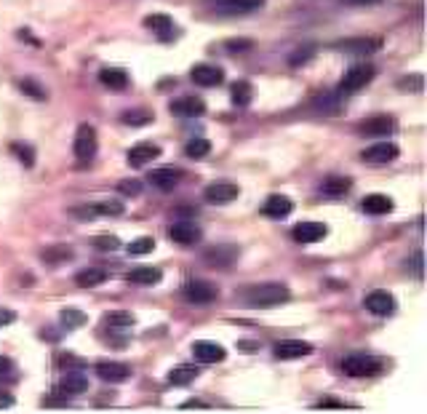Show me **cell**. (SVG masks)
Instances as JSON below:
<instances>
[{"mask_svg": "<svg viewBox=\"0 0 427 414\" xmlns=\"http://www.w3.org/2000/svg\"><path fill=\"white\" fill-rule=\"evenodd\" d=\"M291 300V291L289 286L283 283H260V286H251L243 291V302L254 310H270V307H280Z\"/></svg>", "mask_w": 427, "mask_h": 414, "instance_id": "cell-1", "label": "cell"}, {"mask_svg": "<svg viewBox=\"0 0 427 414\" xmlns=\"http://www.w3.org/2000/svg\"><path fill=\"white\" fill-rule=\"evenodd\" d=\"M374 78H376L374 64H369V62L353 64V67L342 75V80H339V94H358L361 89H366V86L372 83Z\"/></svg>", "mask_w": 427, "mask_h": 414, "instance_id": "cell-2", "label": "cell"}, {"mask_svg": "<svg viewBox=\"0 0 427 414\" xmlns=\"http://www.w3.org/2000/svg\"><path fill=\"white\" fill-rule=\"evenodd\" d=\"M382 361L374 356H366V353H355V356H347L342 361V372L347 377H376L382 375Z\"/></svg>", "mask_w": 427, "mask_h": 414, "instance_id": "cell-3", "label": "cell"}, {"mask_svg": "<svg viewBox=\"0 0 427 414\" xmlns=\"http://www.w3.org/2000/svg\"><path fill=\"white\" fill-rule=\"evenodd\" d=\"M99 147V139H96V129L91 123H80L78 132H75V142H73V152L78 158V163H89Z\"/></svg>", "mask_w": 427, "mask_h": 414, "instance_id": "cell-4", "label": "cell"}, {"mask_svg": "<svg viewBox=\"0 0 427 414\" xmlns=\"http://www.w3.org/2000/svg\"><path fill=\"white\" fill-rule=\"evenodd\" d=\"M182 294H185L187 302L192 305H208L219 297V289L211 281H201V278H190V281L182 286Z\"/></svg>", "mask_w": 427, "mask_h": 414, "instance_id": "cell-5", "label": "cell"}, {"mask_svg": "<svg viewBox=\"0 0 427 414\" xmlns=\"http://www.w3.org/2000/svg\"><path fill=\"white\" fill-rule=\"evenodd\" d=\"M238 195H241V188L233 182H211L203 190L206 204H211V206H227V204L238 201Z\"/></svg>", "mask_w": 427, "mask_h": 414, "instance_id": "cell-6", "label": "cell"}, {"mask_svg": "<svg viewBox=\"0 0 427 414\" xmlns=\"http://www.w3.org/2000/svg\"><path fill=\"white\" fill-rule=\"evenodd\" d=\"M398 155H401V147H398L395 142H376V145H372V147L363 150L361 161H366V163H372V166H388V163H392Z\"/></svg>", "mask_w": 427, "mask_h": 414, "instance_id": "cell-7", "label": "cell"}, {"mask_svg": "<svg viewBox=\"0 0 427 414\" xmlns=\"http://www.w3.org/2000/svg\"><path fill=\"white\" fill-rule=\"evenodd\" d=\"M363 307H366L372 316L385 318V316H392V313H395V300H392L390 291H385V289H374V291H369V294L363 297Z\"/></svg>", "mask_w": 427, "mask_h": 414, "instance_id": "cell-8", "label": "cell"}, {"mask_svg": "<svg viewBox=\"0 0 427 414\" xmlns=\"http://www.w3.org/2000/svg\"><path fill=\"white\" fill-rule=\"evenodd\" d=\"M96 377L102 382H110V385H118V382H126L131 377V366L123 363V361H99L96 363Z\"/></svg>", "mask_w": 427, "mask_h": 414, "instance_id": "cell-9", "label": "cell"}, {"mask_svg": "<svg viewBox=\"0 0 427 414\" xmlns=\"http://www.w3.org/2000/svg\"><path fill=\"white\" fill-rule=\"evenodd\" d=\"M190 78L195 86H203V89H214L224 80V70L219 64H195L190 70Z\"/></svg>", "mask_w": 427, "mask_h": 414, "instance_id": "cell-10", "label": "cell"}, {"mask_svg": "<svg viewBox=\"0 0 427 414\" xmlns=\"http://www.w3.org/2000/svg\"><path fill=\"white\" fill-rule=\"evenodd\" d=\"M358 129H361V134H366V136H390L398 129V123H395L392 115H372V118L361 120Z\"/></svg>", "mask_w": 427, "mask_h": 414, "instance_id": "cell-11", "label": "cell"}, {"mask_svg": "<svg viewBox=\"0 0 427 414\" xmlns=\"http://www.w3.org/2000/svg\"><path fill=\"white\" fill-rule=\"evenodd\" d=\"M238 257H241V249H238V246H230V244L211 246V249H206V254H203L206 264H211V267H230Z\"/></svg>", "mask_w": 427, "mask_h": 414, "instance_id": "cell-12", "label": "cell"}, {"mask_svg": "<svg viewBox=\"0 0 427 414\" xmlns=\"http://www.w3.org/2000/svg\"><path fill=\"white\" fill-rule=\"evenodd\" d=\"M313 353V345L310 342H302V339H283L273 348V356L280 361H294V358H305Z\"/></svg>", "mask_w": 427, "mask_h": 414, "instance_id": "cell-13", "label": "cell"}, {"mask_svg": "<svg viewBox=\"0 0 427 414\" xmlns=\"http://www.w3.org/2000/svg\"><path fill=\"white\" fill-rule=\"evenodd\" d=\"M155 158H161V147L152 145V142H139V145H134L129 150V155H126L129 166H134V169H145V166L152 163Z\"/></svg>", "mask_w": 427, "mask_h": 414, "instance_id": "cell-14", "label": "cell"}, {"mask_svg": "<svg viewBox=\"0 0 427 414\" xmlns=\"http://www.w3.org/2000/svg\"><path fill=\"white\" fill-rule=\"evenodd\" d=\"M291 235L297 244H318L329 235V227L323 222H299V225H294Z\"/></svg>", "mask_w": 427, "mask_h": 414, "instance_id": "cell-15", "label": "cell"}, {"mask_svg": "<svg viewBox=\"0 0 427 414\" xmlns=\"http://www.w3.org/2000/svg\"><path fill=\"white\" fill-rule=\"evenodd\" d=\"M201 235L203 233L195 222H176V225L168 227V238L179 246H195L201 241Z\"/></svg>", "mask_w": 427, "mask_h": 414, "instance_id": "cell-16", "label": "cell"}, {"mask_svg": "<svg viewBox=\"0 0 427 414\" xmlns=\"http://www.w3.org/2000/svg\"><path fill=\"white\" fill-rule=\"evenodd\" d=\"M192 356L198 358L201 363H219L227 358V350H224L219 342H211V339H201L192 345Z\"/></svg>", "mask_w": 427, "mask_h": 414, "instance_id": "cell-17", "label": "cell"}, {"mask_svg": "<svg viewBox=\"0 0 427 414\" xmlns=\"http://www.w3.org/2000/svg\"><path fill=\"white\" fill-rule=\"evenodd\" d=\"M291 211H294V201L289 195H280V192L270 195L264 201V206H262V214L270 217V219H286Z\"/></svg>", "mask_w": 427, "mask_h": 414, "instance_id": "cell-18", "label": "cell"}, {"mask_svg": "<svg viewBox=\"0 0 427 414\" xmlns=\"http://www.w3.org/2000/svg\"><path fill=\"white\" fill-rule=\"evenodd\" d=\"M203 113L206 105L198 96H179L171 102V115H176V118H201Z\"/></svg>", "mask_w": 427, "mask_h": 414, "instance_id": "cell-19", "label": "cell"}, {"mask_svg": "<svg viewBox=\"0 0 427 414\" xmlns=\"http://www.w3.org/2000/svg\"><path fill=\"white\" fill-rule=\"evenodd\" d=\"M89 390V379L80 375V372H67V375L59 379V388L56 393L62 398H73V395H83Z\"/></svg>", "mask_w": 427, "mask_h": 414, "instance_id": "cell-20", "label": "cell"}, {"mask_svg": "<svg viewBox=\"0 0 427 414\" xmlns=\"http://www.w3.org/2000/svg\"><path fill=\"white\" fill-rule=\"evenodd\" d=\"M179 179H182V171L174 169V166H163V169H155L149 171V185L158 190H163V192H168V190H174L176 185H179Z\"/></svg>", "mask_w": 427, "mask_h": 414, "instance_id": "cell-21", "label": "cell"}, {"mask_svg": "<svg viewBox=\"0 0 427 414\" xmlns=\"http://www.w3.org/2000/svg\"><path fill=\"white\" fill-rule=\"evenodd\" d=\"M361 208L366 214H372V217H385V214H390L392 208H395V201H392L390 195H385V192H372V195L363 198Z\"/></svg>", "mask_w": 427, "mask_h": 414, "instance_id": "cell-22", "label": "cell"}, {"mask_svg": "<svg viewBox=\"0 0 427 414\" xmlns=\"http://www.w3.org/2000/svg\"><path fill=\"white\" fill-rule=\"evenodd\" d=\"M145 27L152 30L161 40H171L176 35V24H174V19L168 14H149L145 19Z\"/></svg>", "mask_w": 427, "mask_h": 414, "instance_id": "cell-23", "label": "cell"}, {"mask_svg": "<svg viewBox=\"0 0 427 414\" xmlns=\"http://www.w3.org/2000/svg\"><path fill=\"white\" fill-rule=\"evenodd\" d=\"M264 6V0H219L217 3V11L222 14H233V17H241V14H251Z\"/></svg>", "mask_w": 427, "mask_h": 414, "instance_id": "cell-24", "label": "cell"}, {"mask_svg": "<svg viewBox=\"0 0 427 414\" xmlns=\"http://www.w3.org/2000/svg\"><path fill=\"white\" fill-rule=\"evenodd\" d=\"M99 83L107 86V89L120 91V89L129 86V73L123 67H105V70H99Z\"/></svg>", "mask_w": 427, "mask_h": 414, "instance_id": "cell-25", "label": "cell"}, {"mask_svg": "<svg viewBox=\"0 0 427 414\" xmlns=\"http://www.w3.org/2000/svg\"><path fill=\"white\" fill-rule=\"evenodd\" d=\"M339 48L347 51V54H374V51L382 48V40L379 38H353V40H345Z\"/></svg>", "mask_w": 427, "mask_h": 414, "instance_id": "cell-26", "label": "cell"}, {"mask_svg": "<svg viewBox=\"0 0 427 414\" xmlns=\"http://www.w3.org/2000/svg\"><path fill=\"white\" fill-rule=\"evenodd\" d=\"M40 260H43V264H48V267H56V264L70 262V260H73V249H70V246H64V244L48 246V249H43Z\"/></svg>", "mask_w": 427, "mask_h": 414, "instance_id": "cell-27", "label": "cell"}, {"mask_svg": "<svg viewBox=\"0 0 427 414\" xmlns=\"http://www.w3.org/2000/svg\"><path fill=\"white\" fill-rule=\"evenodd\" d=\"M163 278V273L158 267H134L129 273V281L136 286H158Z\"/></svg>", "mask_w": 427, "mask_h": 414, "instance_id": "cell-28", "label": "cell"}, {"mask_svg": "<svg viewBox=\"0 0 427 414\" xmlns=\"http://www.w3.org/2000/svg\"><path fill=\"white\" fill-rule=\"evenodd\" d=\"M105 281H107V270L105 267H86V270H80L75 276V283L80 289H93V286H99V283Z\"/></svg>", "mask_w": 427, "mask_h": 414, "instance_id": "cell-29", "label": "cell"}, {"mask_svg": "<svg viewBox=\"0 0 427 414\" xmlns=\"http://www.w3.org/2000/svg\"><path fill=\"white\" fill-rule=\"evenodd\" d=\"M350 188H353V179L331 174V177H326V179H323V185H320V192H323V195H331V198H339V195H345V192H347Z\"/></svg>", "mask_w": 427, "mask_h": 414, "instance_id": "cell-30", "label": "cell"}, {"mask_svg": "<svg viewBox=\"0 0 427 414\" xmlns=\"http://www.w3.org/2000/svg\"><path fill=\"white\" fill-rule=\"evenodd\" d=\"M198 375H201L198 366H176V369L168 372L166 379L171 382V385H176V388H185V385H190V382H195Z\"/></svg>", "mask_w": 427, "mask_h": 414, "instance_id": "cell-31", "label": "cell"}, {"mask_svg": "<svg viewBox=\"0 0 427 414\" xmlns=\"http://www.w3.org/2000/svg\"><path fill=\"white\" fill-rule=\"evenodd\" d=\"M152 118H155V115L149 113L147 107H131V110H126V113L120 115V123L136 129V126H147V123H152Z\"/></svg>", "mask_w": 427, "mask_h": 414, "instance_id": "cell-32", "label": "cell"}, {"mask_svg": "<svg viewBox=\"0 0 427 414\" xmlns=\"http://www.w3.org/2000/svg\"><path fill=\"white\" fill-rule=\"evenodd\" d=\"M105 323L110 329H118V332H126V329H134L136 318L131 316L129 310H112V313H105Z\"/></svg>", "mask_w": 427, "mask_h": 414, "instance_id": "cell-33", "label": "cell"}, {"mask_svg": "<svg viewBox=\"0 0 427 414\" xmlns=\"http://www.w3.org/2000/svg\"><path fill=\"white\" fill-rule=\"evenodd\" d=\"M251 99H254L251 83H248V80H238V83L233 86V105H235V107H248Z\"/></svg>", "mask_w": 427, "mask_h": 414, "instance_id": "cell-34", "label": "cell"}, {"mask_svg": "<svg viewBox=\"0 0 427 414\" xmlns=\"http://www.w3.org/2000/svg\"><path fill=\"white\" fill-rule=\"evenodd\" d=\"M19 91L27 94V96H33L35 102H46V99H48V91L37 83L35 78H21V80H19Z\"/></svg>", "mask_w": 427, "mask_h": 414, "instance_id": "cell-35", "label": "cell"}, {"mask_svg": "<svg viewBox=\"0 0 427 414\" xmlns=\"http://www.w3.org/2000/svg\"><path fill=\"white\" fill-rule=\"evenodd\" d=\"M62 326L67 329V332H75V329H80V326H86V313L83 310H75V307H67V310H62Z\"/></svg>", "mask_w": 427, "mask_h": 414, "instance_id": "cell-36", "label": "cell"}, {"mask_svg": "<svg viewBox=\"0 0 427 414\" xmlns=\"http://www.w3.org/2000/svg\"><path fill=\"white\" fill-rule=\"evenodd\" d=\"M185 152H187V158H192V161H203L206 155L211 152V142H208V139H190Z\"/></svg>", "mask_w": 427, "mask_h": 414, "instance_id": "cell-37", "label": "cell"}, {"mask_svg": "<svg viewBox=\"0 0 427 414\" xmlns=\"http://www.w3.org/2000/svg\"><path fill=\"white\" fill-rule=\"evenodd\" d=\"M11 152L17 155L19 161L27 166V169H33L35 166V150H33V145H21V142H14L11 145Z\"/></svg>", "mask_w": 427, "mask_h": 414, "instance_id": "cell-38", "label": "cell"}, {"mask_svg": "<svg viewBox=\"0 0 427 414\" xmlns=\"http://www.w3.org/2000/svg\"><path fill=\"white\" fill-rule=\"evenodd\" d=\"M313 57H316V46L307 43V46H299L297 51L289 57V64H291V67H302V64H307Z\"/></svg>", "mask_w": 427, "mask_h": 414, "instance_id": "cell-39", "label": "cell"}, {"mask_svg": "<svg viewBox=\"0 0 427 414\" xmlns=\"http://www.w3.org/2000/svg\"><path fill=\"white\" fill-rule=\"evenodd\" d=\"M93 208H96V217H118L126 211L120 201H102V204H93Z\"/></svg>", "mask_w": 427, "mask_h": 414, "instance_id": "cell-40", "label": "cell"}, {"mask_svg": "<svg viewBox=\"0 0 427 414\" xmlns=\"http://www.w3.org/2000/svg\"><path fill=\"white\" fill-rule=\"evenodd\" d=\"M155 249V241L149 238V235H145V238H136V241H131L129 244V254L131 257H142V254H149Z\"/></svg>", "mask_w": 427, "mask_h": 414, "instance_id": "cell-41", "label": "cell"}, {"mask_svg": "<svg viewBox=\"0 0 427 414\" xmlns=\"http://www.w3.org/2000/svg\"><path fill=\"white\" fill-rule=\"evenodd\" d=\"M118 192L126 195V198H134V195L142 192V182L139 179H123V182H118Z\"/></svg>", "mask_w": 427, "mask_h": 414, "instance_id": "cell-42", "label": "cell"}, {"mask_svg": "<svg viewBox=\"0 0 427 414\" xmlns=\"http://www.w3.org/2000/svg\"><path fill=\"white\" fill-rule=\"evenodd\" d=\"M93 246H96V249H102V251H115V249L120 246V238H118V235H107V233H105V235H96Z\"/></svg>", "mask_w": 427, "mask_h": 414, "instance_id": "cell-43", "label": "cell"}, {"mask_svg": "<svg viewBox=\"0 0 427 414\" xmlns=\"http://www.w3.org/2000/svg\"><path fill=\"white\" fill-rule=\"evenodd\" d=\"M316 409H329V412H339V409H355L345 401H336V398H320L316 404Z\"/></svg>", "mask_w": 427, "mask_h": 414, "instance_id": "cell-44", "label": "cell"}, {"mask_svg": "<svg viewBox=\"0 0 427 414\" xmlns=\"http://www.w3.org/2000/svg\"><path fill=\"white\" fill-rule=\"evenodd\" d=\"M398 86L403 89V91H419L422 89V75H414V78H403V80H398Z\"/></svg>", "mask_w": 427, "mask_h": 414, "instance_id": "cell-45", "label": "cell"}, {"mask_svg": "<svg viewBox=\"0 0 427 414\" xmlns=\"http://www.w3.org/2000/svg\"><path fill=\"white\" fill-rule=\"evenodd\" d=\"M422 262H425V254H422V251H417V254H414V260H411V262H406V267L417 273V278H422V276H425V270H422Z\"/></svg>", "mask_w": 427, "mask_h": 414, "instance_id": "cell-46", "label": "cell"}, {"mask_svg": "<svg viewBox=\"0 0 427 414\" xmlns=\"http://www.w3.org/2000/svg\"><path fill=\"white\" fill-rule=\"evenodd\" d=\"M182 412H192V409H201V412H206V409H211L206 401H198V398H190V401H185L182 406H179Z\"/></svg>", "mask_w": 427, "mask_h": 414, "instance_id": "cell-47", "label": "cell"}, {"mask_svg": "<svg viewBox=\"0 0 427 414\" xmlns=\"http://www.w3.org/2000/svg\"><path fill=\"white\" fill-rule=\"evenodd\" d=\"M248 48H251V40H246V38L230 40V43H227V51H248Z\"/></svg>", "mask_w": 427, "mask_h": 414, "instance_id": "cell-48", "label": "cell"}, {"mask_svg": "<svg viewBox=\"0 0 427 414\" xmlns=\"http://www.w3.org/2000/svg\"><path fill=\"white\" fill-rule=\"evenodd\" d=\"M14 404H17L14 393H8V390H0V409H11Z\"/></svg>", "mask_w": 427, "mask_h": 414, "instance_id": "cell-49", "label": "cell"}, {"mask_svg": "<svg viewBox=\"0 0 427 414\" xmlns=\"http://www.w3.org/2000/svg\"><path fill=\"white\" fill-rule=\"evenodd\" d=\"M14 321H17V313H14V310H0V329H3V326H11Z\"/></svg>", "mask_w": 427, "mask_h": 414, "instance_id": "cell-50", "label": "cell"}, {"mask_svg": "<svg viewBox=\"0 0 427 414\" xmlns=\"http://www.w3.org/2000/svg\"><path fill=\"white\" fill-rule=\"evenodd\" d=\"M11 369H14V361L6 358V356H0V375H8Z\"/></svg>", "mask_w": 427, "mask_h": 414, "instance_id": "cell-51", "label": "cell"}, {"mask_svg": "<svg viewBox=\"0 0 427 414\" xmlns=\"http://www.w3.org/2000/svg\"><path fill=\"white\" fill-rule=\"evenodd\" d=\"M353 3H379V0H353Z\"/></svg>", "mask_w": 427, "mask_h": 414, "instance_id": "cell-52", "label": "cell"}]
</instances>
